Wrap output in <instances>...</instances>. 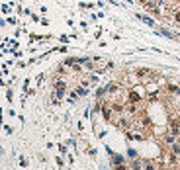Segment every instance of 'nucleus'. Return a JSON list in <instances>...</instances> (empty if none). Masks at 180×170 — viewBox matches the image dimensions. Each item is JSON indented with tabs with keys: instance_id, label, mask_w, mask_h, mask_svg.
Listing matches in <instances>:
<instances>
[]
</instances>
